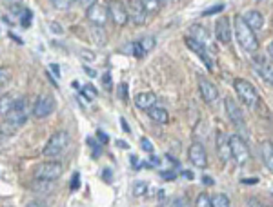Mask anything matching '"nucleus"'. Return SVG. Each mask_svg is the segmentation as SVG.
<instances>
[{"instance_id":"f257e3e1","label":"nucleus","mask_w":273,"mask_h":207,"mask_svg":"<svg viewBox=\"0 0 273 207\" xmlns=\"http://www.w3.org/2000/svg\"><path fill=\"white\" fill-rule=\"evenodd\" d=\"M233 28H235V36H237V42L246 53H257L259 51V38L255 35L251 28L244 22L242 15L235 16V22H233Z\"/></svg>"},{"instance_id":"f03ea898","label":"nucleus","mask_w":273,"mask_h":207,"mask_svg":"<svg viewBox=\"0 0 273 207\" xmlns=\"http://www.w3.org/2000/svg\"><path fill=\"white\" fill-rule=\"evenodd\" d=\"M229 153H231V158L235 160V163L241 165V168L248 165V162L251 160V153H249L248 143H246V140L241 135L229 136Z\"/></svg>"},{"instance_id":"7ed1b4c3","label":"nucleus","mask_w":273,"mask_h":207,"mask_svg":"<svg viewBox=\"0 0 273 207\" xmlns=\"http://www.w3.org/2000/svg\"><path fill=\"white\" fill-rule=\"evenodd\" d=\"M233 86H235V91H237L241 102L244 104V106H248L249 109H253L259 102H261V96H259L257 89L253 88L248 80L237 78L235 82H233Z\"/></svg>"},{"instance_id":"20e7f679","label":"nucleus","mask_w":273,"mask_h":207,"mask_svg":"<svg viewBox=\"0 0 273 207\" xmlns=\"http://www.w3.org/2000/svg\"><path fill=\"white\" fill-rule=\"evenodd\" d=\"M69 143V135L66 131H55L51 135V138L48 140V143L44 146V149H42V155L44 156H59L61 153L66 151V148H68Z\"/></svg>"},{"instance_id":"39448f33","label":"nucleus","mask_w":273,"mask_h":207,"mask_svg":"<svg viewBox=\"0 0 273 207\" xmlns=\"http://www.w3.org/2000/svg\"><path fill=\"white\" fill-rule=\"evenodd\" d=\"M64 165L61 162H44L41 165H36L35 169V180H44V182H55L61 178Z\"/></svg>"},{"instance_id":"423d86ee","label":"nucleus","mask_w":273,"mask_h":207,"mask_svg":"<svg viewBox=\"0 0 273 207\" xmlns=\"http://www.w3.org/2000/svg\"><path fill=\"white\" fill-rule=\"evenodd\" d=\"M55 98L51 95H41L33 104V116L35 118H48L55 111Z\"/></svg>"},{"instance_id":"0eeeda50","label":"nucleus","mask_w":273,"mask_h":207,"mask_svg":"<svg viewBox=\"0 0 273 207\" xmlns=\"http://www.w3.org/2000/svg\"><path fill=\"white\" fill-rule=\"evenodd\" d=\"M253 69L264 80L266 84H269L273 88V62L264 56H255L253 58Z\"/></svg>"},{"instance_id":"6e6552de","label":"nucleus","mask_w":273,"mask_h":207,"mask_svg":"<svg viewBox=\"0 0 273 207\" xmlns=\"http://www.w3.org/2000/svg\"><path fill=\"white\" fill-rule=\"evenodd\" d=\"M108 13L111 16V20L116 26H126L129 22V15L126 6L122 4L121 0H109L108 4Z\"/></svg>"},{"instance_id":"1a4fd4ad","label":"nucleus","mask_w":273,"mask_h":207,"mask_svg":"<svg viewBox=\"0 0 273 207\" xmlns=\"http://www.w3.org/2000/svg\"><path fill=\"white\" fill-rule=\"evenodd\" d=\"M188 158H189V162L199 169H204L206 165H208V153H206V148L201 142H193L191 146H189Z\"/></svg>"},{"instance_id":"9d476101","label":"nucleus","mask_w":273,"mask_h":207,"mask_svg":"<svg viewBox=\"0 0 273 207\" xmlns=\"http://www.w3.org/2000/svg\"><path fill=\"white\" fill-rule=\"evenodd\" d=\"M6 120H8L9 123H13L15 128H21L22 123H26V120H28V108H26L24 100H15V106H13V109L8 113Z\"/></svg>"},{"instance_id":"9b49d317","label":"nucleus","mask_w":273,"mask_h":207,"mask_svg":"<svg viewBox=\"0 0 273 207\" xmlns=\"http://www.w3.org/2000/svg\"><path fill=\"white\" fill-rule=\"evenodd\" d=\"M86 16L88 20L91 22L93 26H102L108 22L109 18V13H108V6H102V4H93L91 8L86 9Z\"/></svg>"},{"instance_id":"f8f14e48","label":"nucleus","mask_w":273,"mask_h":207,"mask_svg":"<svg viewBox=\"0 0 273 207\" xmlns=\"http://www.w3.org/2000/svg\"><path fill=\"white\" fill-rule=\"evenodd\" d=\"M128 15L135 26H144L146 20H148V11L146 8L141 4V0H129V8H128Z\"/></svg>"},{"instance_id":"ddd939ff","label":"nucleus","mask_w":273,"mask_h":207,"mask_svg":"<svg viewBox=\"0 0 273 207\" xmlns=\"http://www.w3.org/2000/svg\"><path fill=\"white\" fill-rule=\"evenodd\" d=\"M184 42H186V46H188V49H191L193 53H197L202 62L206 64V68L211 71L213 64H211V56H209V53H208V48H206L204 44H201V42H197L195 38H191V36H186Z\"/></svg>"},{"instance_id":"4468645a","label":"nucleus","mask_w":273,"mask_h":207,"mask_svg":"<svg viewBox=\"0 0 273 207\" xmlns=\"http://www.w3.org/2000/svg\"><path fill=\"white\" fill-rule=\"evenodd\" d=\"M215 36L222 44H229L231 42V24H229L228 16H219L215 22Z\"/></svg>"},{"instance_id":"2eb2a0df","label":"nucleus","mask_w":273,"mask_h":207,"mask_svg":"<svg viewBox=\"0 0 273 207\" xmlns=\"http://www.w3.org/2000/svg\"><path fill=\"white\" fill-rule=\"evenodd\" d=\"M199 89H201V96L204 98V102L211 104L219 98L217 86L213 84L211 80L206 78V76H199Z\"/></svg>"},{"instance_id":"dca6fc26","label":"nucleus","mask_w":273,"mask_h":207,"mask_svg":"<svg viewBox=\"0 0 273 207\" xmlns=\"http://www.w3.org/2000/svg\"><path fill=\"white\" fill-rule=\"evenodd\" d=\"M226 113H228V116H229V120H231L233 126H237V128H244V113L241 111L239 104L235 102L231 96L226 98Z\"/></svg>"},{"instance_id":"f3484780","label":"nucleus","mask_w":273,"mask_h":207,"mask_svg":"<svg viewBox=\"0 0 273 207\" xmlns=\"http://www.w3.org/2000/svg\"><path fill=\"white\" fill-rule=\"evenodd\" d=\"M135 106L141 111H149L151 108L157 106V95L153 91H142L135 95Z\"/></svg>"},{"instance_id":"a211bd4d","label":"nucleus","mask_w":273,"mask_h":207,"mask_svg":"<svg viewBox=\"0 0 273 207\" xmlns=\"http://www.w3.org/2000/svg\"><path fill=\"white\" fill-rule=\"evenodd\" d=\"M242 18H244V22L253 29V31H257V29H261L262 26H264V16H262V13L257 11V9L246 11L244 15H242Z\"/></svg>"},{"instance_id":"6ab92c4d","label":"nucleus","mask_w":273,"mask_h":207,"mask_svg":"<svg viewBox=\"0 0 273 207\" xmlns=\"http://www.w3.org/2000/svg\"><path fill=\"white\" fill-rule=\"evenodd\" d=\"M217 153L224 162H228L231 158V153H229V136H226L224 131L217 133Z\"/></svg>"},{"instance_id":"aec40b11","label":"nucleus","mask_w":273,"mask_h":207,"mask_svg":"<svg viewBox=\"0 0 273 207\" xmlns=\"http://www.w3.org/2000/svg\"><path fill=\"white\" fill-rule=\"evenodd\" d=\"M189 36H191V38H195L197 42H201V44H206V48L209 46V33H208V29H206L204 26L193 24L191 28H189Z\"/></svg>"},{"instance_id":"412c9836","label":"nucleus","mask_w":273,"mask_h":207,"mask_svg":"<svg viewBox=\"0 0 273 207\" xmlns=\"http://www.w3.org/2000/svg\"><path fill=\"white\" fill-rule=\"evenodd\" d=\"M261 153H262V162H264V165L268 168L269 173H273V142H269V140L262 142Z\"/></svg>"},{"instance_id":"4be33fe9","label":"nucleus","mask_w":273,"mask_h":207,"mask_svg":"<svg viewBox=\"0 0 273 207\" xmlns=\"http://www.w3.org/2000/svg\"><path fill=\"white\" fill-rule=\"evenodd\" d=\"M148 115L155 123H168L169 122V113L166 111L164 108H159V106H155V108L149 109Z\"/></svg>"},{"instance_id":"5701e85b","label":"nucleus","mask_w":273,"mask_h":207,"mask_svg":"<svg viewBox=\"0 0 273 207\" xmlns=\"http://www.w3.org/2000/svg\"><path fill=\"white\" fill-rule=\"evenodd\" d=\"M13 106H15V98H13V95L6 93V95L0 96V115L8 116V113L13 109Z\"/></svg>"},{"instance_id":"b1692460","label":"nucleus","mask_w":273,"mask_h":207,"mask_svg":"<svg viewBox=\"0 0 273 207\" xmlns=\"http://www.w3.org/2000/svg\"><path fill=\"white\" fill-rule=\"evenodd\" d=\"M211 207H231V203L224 193H217L211 196Z\"/></svg>"},{"instance_id":"393cba45","label":"nucleus","mask_w":273,"mask_h":207,"mask_svg":"<svg viewBox=\"0 0 273 207\" xmlns=\"http://www.w3.org/2000/svg\"><path fill=\"white\" fill-rule=\"evenodd\" d=\"M139 44H141L142 51L149 53V51H153V48H155V46H157V40H155V36L148 35V36H142V38L139 40Z\"/></svg>"},{"instance_id":"a878e982","label":"nucleus","mask_w":273,"mask_h":207,"mask_svg":"<svg viewBox=\"0 0 273 207\" xmlns=\"http://www.w3.org/2000/svg\"><path fill=\"white\" fill-rule=\"evenodd\" d=\"M51 182H44V180H35V182L31 183V189L35 193H51L48 191V189H51Z\"/></svg>"},{"instance_id":"bb28decb","label":"nucleus","mask_w":273,"mask_h":207,"mask_svg":"<svg viewBox=\"0 0 273 207\" xmlns=\"http://www.w3.org/2000/svg\"><path fill=\"white\" fill-rule=\"evenodd\" d=\"M148 193V183L146 182H135L133 183V195L135 196H144Z\"/></svg>"},{"instance_id":"cd10ccee","label":"nucleus","mask_w":273,"mask_h":207,"mask_svg":"<svg viewBox=\"0 0 273 207\" xmlns=\"http://www.w3.org/2000/svg\"><path fill=\"white\" fill-rule=\"evenodd\" d=\"M86 143H88L89 146V149H91V153H93V156H99L101 155V151H102V148H101V143L96 142L95 138H91V136H89V138H86Z\"/></svg>"},{"instance_id":"c85d7f7f","label":"nucleus","mask_w":273,"mask_h":207,"mask_svg":"<svg viewBox=\"0 0 273 207\" xmlns=\"http://www.w3.org/2000/svg\"><path fill=\"white\" fill-rule=\"evenodd\" d=\"M141 4L146 8V11L148 13H155V11H159V0H141Z\"/></svg>"},{"instance_id":"c756f323","label":"nucleus","mask_w":273,"mask_h":207,"mask_svg":"<svg viewBox=\"0 0 273 207\" xmlns=\"http://www.w3.org/2000/svg\"><path fill=\"white\" fill-rule=\"evenodd\" d=\"M195 207H211V198H209L206 193H202V195H199L197 202H195Z\"/></svg>"},{"instance_id":"7c9ffc66","label":"nucleus","mask_w":273,"mask_h":207,"mask_svg":"<svg viewBox=\"0 0 273 207\" xmlns=\"http://www.w3.org/2000/svg\"><path fill=\"white\" fill-rule=\"evenodd\" d=\"M31 22H33V13L29 11V9H26V11L22 13V16H21L22 28H29V26H31Z\"/></svg>"},{"instance_id":"2f4dec72","label":"nucleus","mask_w":273,"mask_h":207,"mask_svg":"<svg viewBox=\"0 0 273 207\" xmlns=\"http://www.w3.org/2000/svg\"><path fill=\"white\" fill-rule=\"evenodd\" d=\"M102 89H106V91H111L113 89V80L109 73H104V75H102Z\"/></svg>"},{"instance_id":"473e14b6","label":"nucleus","mask_w":273,"mask_h":207,"mask_svg":"<svg viewBox=\"0 0 273 207\" xmlns=\"http://www.w3.org/2000/svg\"><path fill=\"white\" fill-rule=\"evenodd\" d=\"M53 4V8L56 9H68L71 6V0H49Z\"/></svg>"},{"instance_id":"72a5a7b5","label":"nucleus","mask_w":273,"mask_h":207,"mask_svg":"<svg viewBox=\"0 0 273 207\" xmlns=\"http://www.w3.org/2000/svg\"><path fill=\"white\" fill-rule=\"evenodd\" d=\"M11 78V71L8 68H0V86H4Z\"/></svg>"},{"instance_id":"f704fd0d","label":"nucleus","mask_w":273,"mask_h":207,"mask_svg":"<svg viewBox=\"0 0 273 207\" xmlns=\"http://www.w3.org/2000/svg\"><path fill=\"white\" fill-rule=\"evenodd\" d=\"M141 148H142V151L149 153V155L153 153V143H151V140H148V138H142L141 140Z\"/></svg>"},{"instance_id":"c9c22d12","label":"nucleus","mask_w":273,"mask_h":207,"mask_svg":"<svg viewBox=\"0 0 273 207\" xmlns=\"http://www.w3.org/2000/svg\"><path fill=\"white\" fill-rule=\"evenodd\" d=\"M81 91L84 93V96H86L88 100H89V98H95V96H96V89L93 88V86H86V88L81 89Z\"/></svg>"},{"instance_id":"e433bc0d","label":"nucleus","mask_w":273,"mask_h":207,"mask_svg":"<svg viewBox=\"0 0 273 207\" xmlns=\"http://www.w3.org/2000/svg\"><path fill=\"white\" fill-rule=\"evenodd\" d=\"M222 9H224V4H217V6H213V8L206 9L204 13H202V16H208V15H215V13H221Z\"/></svg>"},{"instance_id":"4c0bfd02","label":"nucleus","mask_w":273,"mask_h":207,"mask_svg":"<svg viewBox=\"0 0 273 207\" xmlns=\"http://www.w3.org/2000/svg\"><path fill=\"white\" fill-rule=\"evenodd\" d=\"M69 188H71V191H76V189L81 188V175L79 173H75L71 178V183H69Z\"/></svg>"},{"instance_id":"58836bf2","label":"nucleus","mask_w":273,"mask_h":207,"mask_svg":"<svg viewBox=\"0 0 273 207\" xmlns=\"http://www.w3.org/2000/svg\"><path fill=\"white\" fill-rule=\"evenodd\" d=\"M2 131H4L6 135H11V133L16 131V128L13 126V123H9L8 120H4V123H2Z\"/></svg>"},{"instance_id":"ea45409f","label":"nucleus","mask_w":273,"mask_h":207,"mask_svg":"<svg viewBox=\"0 0 273 207\" xmlns=\"http://www.w3.org/2000/svg\"><path fill=\"white\" fill-rule=\"evenodd\" d=\"M81 56L84 60H88V62H93V60H95V53L88 51V49H81Z\"/></svg>"},{"instance_id":"a19ab883","label":"nucleus","mask_w":273,"mask_h":207,"mask_svg":"<svg viewBox=\"0 0 273 207\" xmlns=\"http://www.w3.org/2000/svg\"><path fill=\"white\" fill-rule=\"evenodd\" d=\"M26 207H49V205L44 202V200H33V202H29Z\"/></svg>"},{"instance_id":"79ce46f5","label":"nucleus","mask_w":273,"mask_h":207,"mask_svg":"<svg viewBox=\"0 0 273 207\" xmlns=\"http://www.w3.org/2000/svg\"><path fill=\"white\" fill-rule=\"evenodd\" d=\"M49 28H51V31L55 33V35H62V26L61 24H56V22H51V24H49Z\"/></svg>"},{"instance_id":"37998d69","label":"nucleus","mask_w":273,"mask_h":207,"mask_svg":"<svg viewBox=\"0 0 273 207\" xmlns=\"http://www.w3.org/2000/svg\"><path fill=\"white\" fill-rule=\"evenodd\" d=\"M96 2H99V0H79V4H81L82 8H86V9L91 8V6L96 4Z\"/></svg>"},{"instance_id":"c03bdc74","label":"nucleus","mask_w":273,"mask_h":207,"mask_svg":"<svg viewBox=\"0 0 273 207\" xmlns=\"http://www.w3.org/2000/svg\"><path fill=\"white\" fill-rule=\"evenodd\" d=\"M96 138H99V140H101V142L102 143H108V135H106V133L104 131H102V129H99V131H96Z\"/></svg>"},{"instance_id":"a18cd8bd","label":"nucleus","mask_w":273,"mask_h":207,"mask_svg":"<svg viewBox=\"0 0 273 207\" xmlns=\"http://www.w3.org/2000/svg\"><path fill=\"white\" fill-rule=\"evenodd\" d=\"M161 176H162V178H166V180H175V178H177V175H175L173 171H161Z\"/></svg>"},{"instance_id":"49530a36","label":"nucleus","mask_w":273,"mask_h":207,"mask_svg":"<svg viewBox=\"0 0 273 207\" xmlns=\"http://www.w3.org/2000/svg\"><path fill=\"white\" fill-rule=\"evenodd\" d=\"M84 71L88 73V76H89V78H95V76H96V73L93 71L91 68H88V66H84Z\"/></svg>"},{"instance_id":"de8ad7c7","label":"nucleus","mask_w":273,"mask_h":207,"mask_svg":"<svg viewBox=\"0 0 273 207\" xmlns=\"http://www.w3.org/2000/svg\"><path fill=\"white\" fill-rule=\"evenodd\" d=\"M129 162H131V165H133V168H136V169L141 168V165H139V158H136L135 155H133L131 158H129Z\"/></svg>"},{"instance_id":"09e8293b","label":"nucleus","mask_w":273,"mask_h":207,"mask_svg":"<svg viewBox=\"0 0 273 207\" xmlns=\"http://www.w3.org/2000/svg\"><path fill=\"white\" fill-rule=\"evenodd\" d=\"M248 205H249V207H262L261 203H259V200H255V198H251V200H249V202H248Z\"/></svg>"},{"instance_id":"8fccbe9b","label":"nucleus","mask_w":273,"mask_h":207,"mask_svg":"<svg viewBox=\"0 0 273 207\" xmlns=\"http://www.w3.org/2000/svg\"><path fill=\"white\" fill-rule=\"evenodd\" d=\"M51 71L55 73L56 76H61V68H59L56 64H51Z\"/></svg>"},{"instance_id":"3c124183","label":"nucleus","mask_w":273,"mask_h":207,"mask_svg":"<svg viewBox=\"0 0 273 207\" xmlns=\"http://www.w3.org/2000/svg\"><path fill=\"white\" fill-rule=\"evenodd\" d=\"M104 180L106 182H111V171L109 169H104Z\"/></svg>"},{"instance_id":"603ef678","label":"nucleus","mask_w":273,"mask_h":207,"mask_svg":"<svg viewBox=\"0 0 273 207\" xmlns=\"http://www.w3.org/2000/svg\"><path fill=\"white\" fill-rule=\"evenodd\" d=\"M116 146H119L121 149H128V143L122 142V140H116Z\"/></svg>"},{"instance_id":"864d4df0","label":"nucleus","mask_w":273,"mask_h":207,"mask_svg":"<svg viewBox=\"0 0 273 207\" xmlns=\"http://www.w3.org/2000/svg\"><path fill=\"white\" fill-rule=\"evenodd\" d=\"M126 89H128V86L122 84V86H121V96H122V98H126Z\"/></svg>"},{"instance_id":"5fc2aeb1","label":"nucleus","mask_w":273,"mask_h":207,"mask_svg":"<svg viewBox=\"0 0 273 207\" xmlns=\"http://www.w3.org/2000/svg\"><path fill=\"white\" fill-rule=\"evenodd\" d=\"M121 123H122V129H124L126 133L129 131V128H128V123H126V120L124 118H121Z\"/></svg>"},{"instance_id":"6e6d98bb","label":"nucleus","mask_w":273,"mask_h":207,"mask_svg":"<svg viewBox=\"0 0 273 207\" xmlns=\"http://www.w3.org/2000/svg\"><path fill=\"white\" fill-rule=\"evenodd\" d=\"M184 176L188 180H193V173H189V171H184Z\"/></svg>"},{"instance_id":"4d7b16f0","label":"nucleus","mask_w":273,"mask_h":207,"mask_svg":"<svg viewBox=\"0 0 273 207\" xmlns=\"http://www.w3.org/2000/svg\"><path fill=\"white\" fill-rule=\"evenodd\" d=\"M268 53H269V56H271V58H273V42L268 46Z\"/></svg>"},{"instance_id":"13d9d810","label":"nucleus","mask_w":273,"mask_h":207,"mask_svg":"<svg viewBox=\"0 0 273 207\" xmlns=\"http://www.w3.org/2000/svg\"><path fill=\"white\" fill-rule=\"evenodd\" d=\"M202 182H204V183H208V185H211V183H213V180H211V178H202Z\"/></svg>"},{"instance_id":"bf43d9fd","label":"nucleus","mask_w":273,"mask_h":207,"mask_svg":"<svg viewBox=\"0 0 273 207\" xmlns=\"http://www.w3.org/2000/svg\"><path fill=\"white\" fill-rule=\"evenodd\" d=\"M166 2H168V0H159V4H166Z\"/></svg>"}]
</instances>
